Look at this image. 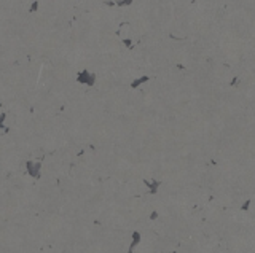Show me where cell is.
I'll list each match as a JSON object with an SVG mask.
<instances>
[{
    "label": "cell",
    "mask_w": 255,
    "mask_h": 253,
    "mask_svg": "<svg viewBox=\"0 0 255 253\" xmlns=\"http://www.w3.org/2000/svg\"><path fill=\"white\" fill-rule=\"evenodd\" d=\"M169 38H172V40H182L180 37H175V35H172V33H169Z\"/></svg>",
    "instance_id": "cell-14"
},
{
    "label": "cell",
    "mask_w": 255,
    "mask_h": 253,
    "mask_svg": "<svg viewBox=\"0 0 255 253\" xmlns=\"http://www.w3.org/2000/svg\"><path fill=\"white\" fill-rule=\"evenodd\" d=\"M104 5H107V7H115V5H116V2H105Z\"/></svg>",
    "instance_id": "cell-13"
},
{
    "label": "cell",
    "mask_w": 255,
    "mask_h": 253,
    "mask_svg": "<svg viewBox=\"0 0 255 253\" xmlns=\"http://www.w3.org/2000/svg\"><path fill=\"white\" fill-rule=\"evenodd\" d=\"M77 83L86 84V86L93 88L94 84H96V73H93V72L83 69V70H80L78 73H77Z\"/></svg>",
    "instance_id": "cell-1"
},
{
    "label": "cell",
    "mask_w": 255,
    "mask_h": 253,
    "mask_svg": "<svg viewBox=\"0 0 255 253\" xmlns=\"http://www.w3.org/2000/svg\"><path fill=\"white\" fill-rule=\"evenodd\" d=\"M132 5V0H120V2H116V7H129Z\"/></svg>",
    "instance_id": "cell-8"
},
{
    "label": "cell",
    "mask_w": 255,
    "mask_h": 253,
    "mask_svg": "<svg viewBox=\"0 0 255 253\" xmlns=\"http://www.w3.org/2000/svg\"><path fill=\"white\" fill-rule=\"evenodd\" d=\"M38 5H40V3H38L37 0H35V2H32V3H30V10H29L30 13H35V11H37V8H38Z\"/></svg>",
    "instance_id": "cell-11"
},
{
    "label": "cell",
    "mask_w": 255,
    "mask_h": 253,
    "mask_svg": "<svg viewBox=\"0 0 255 253\" xmlns=\"http://www.w3.org/2000/svg\"><path fill=\"white\" fill-rule=\"evenodd\" d=\"M140 239H142V236H140L139 231H134V233H132V236H131V245H129V250H128V253H132V250H134L136 247L140 244Z\"/></svg>",
    "instance_id": "cell-5"
},
{
    "label": "cell",
    "mask_w": 255,
    "mask_h": 253,
    "mask_svg": "<svg viewBox=\"0 0 255 253\" xmlns=\"http://www.w3.org/2000/svg\"><path fill=\"white\" fill-rule=\"evenodd\" d=\"M150 81V75H140V77H137V78H134V80L131 81V89H139L142 84H145V83H148Z\"/></svg>",
    "instance_id": "cell-4"
},
{
    "label": "cell",
    "mask_w": 255,
    "mask_h": 253,
    "mask_svg": "<svg viewBox=\"0 0 255 253\" xmlns=\"http://www.w3.org/2000/svg\"><path fill=\"white\" fill-rule=\"evenodd\" d=\"M26 173L32 178H40L42 177V164L40 162H34V161H27L26 162Z\"/></svg>",
    "instance_id": "cell-2"
},
{
    "label": "cell",
    "mask_w": 255,
    "mask_h": 253,
    "mask_svg": "<svg viewBox=\"0 0 255 253\" xmlns=\"http://www.w3.org/2000/svg\"><path fill=\"white\" fill-rule=\"evenodd\" d=\"M156 218H158V212L153 210V212L150 213V220H156Z\"/></svg>",
    "instance_id": "cell-12"
},
{
    "label": "cell",
    "mask_w": 255,
    "mask_h": 253,
    "mask_svg": "<svg viewBox=\"0 0 255 253\" xmlns=\"http://www.w3.org/2000/svg\"><path fill=\"white\" fill-rule=\"evenodd\" d=\"M143 185L148 188V193H150V194H156L158 189H159V186H161V182H159V180H156V178H152V180L143 178Z\"/></svg>",
    "instance_id": "cell-3"
},
{
    "label": "cell",
    "mask_w": 255,
    "mask_h": 253,
    "mask_svg": "<svg viewBox=\"0 0 255 253\" xmlns=\"http://www.w3.org/2000/svg\"><path fill=\"white\" fill-rule=\"evenodd\" d=\"M250 202H252L250 199L244 201V202H242V204H241V210H242V212H247L249 209H250Z\"/></svg>",
    "instance_id": "cell-7"
},
{
    "label": "cell",
    "mask_w": 255,
    "mask_h": 253,
    "mask_svg": "<svg viewBox=\"0 0 255 253\" xmlns=\"http://www.w3.org/2000/svg\"><path fill=\"white\" fill-rule=\"evenodd\" d=\"M5 120H7V113L2 111V113H0V129L5 127Z\"/></svg>",
    "instance_id": "cell-9"
},
{
    "label": "cell",
    "mask_w": 255,
    "mask_h": 253,
    "mask_svg": "<svg viewBox=\"0 0 255 253\" xmlns=\"http://www.w3.org/2000/svg\"><path fill=\"white\" fill-rule=\"evenodd\" d=\"M238 84H239V77H233V80L230 81V86H231V88H236Z\"/></svg>",
    "instance_id": "cell-10"
},
{
    "label": "cell",
    "mask_w": 255,
    "mask_h": 253,
    "mask_svg": "<svg viewBox=\"0 0 255 253\" xmlns=\"http://www.w3.org/2000/svg\"><path fill=\"white\" fill-rule=\"evenodd\" d=\"M121 42H123V45H124V46H126L128 49H132V48H134V43H132L131 38H123Z\"/></svg>",
    "instance_id": "cell-6"
}]
</instances>
